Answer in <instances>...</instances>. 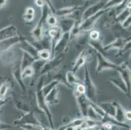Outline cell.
Masks as SVG:
<instances>
[{
  "mask_svg": "<svg viewBox=\"0 0 131 130\" xmlns=\"http://www.w3.org/2000/svg\"><path fill=\"white\" fill-rule=\"evenodd\" d=\"M46 76H40L39 78L37 79L36 84V92H35V96H36L37 103L38 107L40 110H42V112L45 113L46 116H47L48 120L49 122L50 128L52 129H54V125H53V116H52V113H51L48 105L45 101V97L43 95L42 91V88L44 86V82H45V78Z\"/></svg>",
  "mask_w": 131,
  "mask_h": 130,
  "instance_id": "1",
  "label": "cell"
},
{
  "mask_svg": "<svg viewBox=\"0 0 131 130\" xmlns=\"http://www.w3.org/2000/svg\"><path fill=\"white\" fill-rule=\"evenodd\" d=\"M85 71H84V84L85 89V94L88 98V100L91 102L96 103V88L95 85L94 84L91 79L89 72L88 70L86 65L84 66Z\"/></svg>",
  "mask_w": 131,
  "mask_h": 130,
  "instance_id": "2",
  "label": "cell"
},
{
  "mask_svg": "<svg viewBox=\"0 0 131 130\" xmlns=\"http://www.w3.org/2000/svg\"><path fill=\"white\" fill-rule=\"evenodd\" d=\"M49 8L46 5V3H45L43 7H42V15L40 16V18L37 26L31 31L32 37L35 39L36 41L41 39V38L43 36V33H42L43 23L46 22V18H47L48 15L49 14Z\"/></svg>",
  "mask_w": 131,
  "mask_h": 130,
  "instance_id": "3",
  "label": "cell"
},
{
  "mask_svg": "<svg viewBox=\"0 0 131 130\" xmlns=\"http://www.w3.org/2000/svg\"><path fill=\"white\" fill-rule=\"evenodd\" d=\"M95 52L97 57V65H96V73H100L106 69H111V70H115L118 71L119 65L112 62L111 61L107 59L106 57H104L99 52H96L95 50Z\"/></svg>",
  "mask_w": 131,
  "mask_h": 130,
  "instance_id": "4",
  "label": "cell"
},
{
  "mask_svg": "<svg viewBox=\"0 0 131 130\" xmlns=\"http://www.w3.org/2000/svg\"><path fill=\"white\" fill-rule=\"evenodd\" d=\"M110 10V9H103V10L99 12L98 13L95 14L93 16H91V17L89 18L86 19L85 20H84V21H83L82 22H81V23L79 25V26H78V31H79L80 34H81V33H84V32H87L88 31L92 29L94 25L95 24L96 21L99 20V18L104 13H106V12L109 11Z\"/></svg>",
  "mask_w": 131,
  "mask_h": 130,
  "instance_id": "5",
  "label": "cell"
},
{
  "mask_svg": "<svg viewBox=\"0 0 131 130\" xmlns=\"http://www.w3.org/2000/svg\"><path fill=\"white\" fill-rule=\"evenodd\" d=\"M64 59H65V57H64L63 55L60 54L54 56L53 58L47 61L44 65L42 70H40L39 76H46V74L49 73L50 72H51L53 69L58 67L59 65H60L62 62L63 61Z\"/></svg>",
  "mask_w": 131,
  "mask_h": 130,
  "instance_id": "6",
  "label": "cell"
},
{
  "mask_svg": "<svg viewBox=\"0 0 131 130\" xmlns=\"http://www.w3.org/2000/svg\"><path fill=\"white\" fill-rule=\"evenodd\" d=\"M15 126L20 127L22 125H35V126H41L42 124L36 118L35 113L33 111H29L22 115L20 119H17L14 122Z\"/></svg>",
  "mask_w": 131,
  "mask_h": 130,
  "instance_id": "7",
  "label": "cell"
},
{
  "mask_svg": "<svg viewBox=\"0 0 131 130\" xmlns=\"http://www.w3.org/2000/svg\"><path fill=\"white\" fill-rule=\"evenodd\" d=\"M107 3V1H100L95 4L92 5L91 6H89L84 10V13L82 16V21L85 20L86 19L89 18L91 16H93L95 14L98 13L101 10L104 9L106 4Z\"/></svg>",
  "mask_w": 131,
  "mask_h": 130,
  "instance_id": "8",
  "label": "cell"
},
{
  "mask_svg": "<svg viewBox=\"0 0 131 130\" xmlns=\"http://www.w3.org/2000/svg\"><path fill=\"white\" fill-rule=\"evenodd\" d=\"M71 37V32H67V33L63 34L61 38L59 40V42L57 43L56 46H55L53 52H52L51 59L53 58L54 56L61 54L63 52H65V50L67 49V47L68 43L69 42Z\"/></svg>",
  "mask_w": 131,
  "mask_h": 130,
  "instance_id": "9",
  "label": "cell"
},
{
  "mask_svg": "<svg viewBox=\"0 0 131 130\" xmlns=\"http://www.w3.org/2000/svg\"><path fill=\"white\" fill-rule=\"evenodd\" d=\"M18 45L19 48L20 50H22L24 52H26V53L30 55L31 56H32L36 60L39 59V51L37 50V49L33 46L32 44H31L29 42L27 41L23 36H22L21 40L19 42V44H18Z\"/></svg>",
  "mask_w": 131,
  "mask_h": 130,
  "instance_id": "10",
  "label": "cell"
},
{
  "mask_svg": "<svg viewBox=\"0 0 131 130\" xmlns=\"http://www.w3.org/2000/svg\"><path fill=\"white\" fill-rule=\"evenodd\" d=\"M74 94L76 98H77V103H78V105L79 107L80 111L82 116H83L84 119L87 118L88 108L90 106V101L88 100L85 94H79L75 92Z\"/></svg>",
  "mask_w": 131,
  "mask_h": 130,
  "instance_id": "11",
  "label": "cell"
},
{
  "mask_svg": "<svg viewBox=\"0 0 131 130\" xmlns=\"http://www.w3.org/2000/svg\"><path fill=\"white\" fill-rule=\"evenodd\" d=\"M22 37V34H18V35L16 36L15 37L0 42V53H2V52L3 53L6 51L10 50L13 46L19 44Z\"/></svg>",
  "mask_w": 131,
  "mask_h": 130,
  "instance_id": "12",
  "label": "cell"
},
{
  "mask_svg": "<svg viewBox=\"0 0 131 130\" xmlns=\"http://www.w3.org/2000/svg\"><path fill=\"white\" fill-rule=\"evenodd\" d=\"M18 29L15 26H9L0 30V42L11 39L18 35Z\"/></svg>",
  "mask_w": 131,
  "mask_h": 130,
  "instance_id": "13",
  "label": "cell"
},
{
  "mask_svg": "<svg viewBox=\"0 0 131 130\" xmlns=\"http://www.w3.org/2000/svg\"><path fill=\"white\" fill-rule=\"evenodd\" d=\"M63 33H62L61 29L58 26L55 27H51L50 29L48 31V34L51 39V42H52V52H53L55 46H56L57 43L59 42L60 39L61 38L62 35Z\"/></svg>",
  "mask_w": 131,
  "mask_h": 130,
  "instance_id": "14",
  "label": "cell"
},
{
  "mask_svg": "<svg viewBox=\"0 0 131 130\" xmlns=\"http://www.w3.org/2000/svg\"><path fill=\"white\" fill-rule=\"evenodd\" d=\"M33 46H35L38 51L40 50H46L52 51V42H51V39L48 35H43L41 39L39 40L35 41L33 42Z\"/></svg>",
  "mask_w": 131,
  "mask_h": 130,
  "instance_id": "15",
  "label": "cell"
},
{
  "mask_svg": "<svg viewBox=\"0 0 131 130\" xmlns=\"http://www.w3.org/2000/svg\"><path fill=\"white\" fill-rule=\"evenodd\" d=\"M119 75L125 83L127 85L128 90H130V70L128 68V64L126 63H123L120 65H119Z\"/></svg>",
  "mask_w": 131,
  "mask_h": 130,
  "instance_id": "16",
  "label": "cell"
},
{
  "mask_svg": "<svg viewBox=\"0 0 131 130\" xmlns=\"http://www.w3.org/2000/svg\"><path fill=\"white\" fill-rule=\"evenodd\" d=\"M21 72H22V70H21V68H20V61H18L17 63L15 62V65H14L13 69H12V73H13V76L17 81V83H18L20 87L22 89V92L24 93L25 92H26V88L24 83L22 81Z\"/></svg>",
  "mask_w": 131,
  "mask_h": 130,
  "instance_id": "17",
  "label": "cell"
},
{
  "mask_svg": "<svg viewBox=\"0 0 131 130\" xmlns=\"http://www.w3.org/2000/svg\"><path fill=\"white\" fill-rule=\"evenodd\" d=\"M58 23H59V26H58L61 29L62 33H65L67 32H71L76 23V21L71 18H67L59 20Z\"/></svg>",
  "mask_w": 131,
  "mask_h": 130,
  "instance_id": "18",
  "label": "cell"
},
{
  "mask_svg": "<svg viewBox=\"0 0 131 130\" xmlns=\"http://www.w3.org/2000/svg\"><path fill=\"white\" fill-rule=\"evenodd\" d=\"M109 81L112 83L116 87L118 88L119 89H120L123 92L125 93V94H129L130 90H128L127 85L125 83L122 77L120 76V75L116 77H110Z\"/></svg>",
  "mask_w": 131,
  "mask_h": 130,
  "instance_id": "19",
  "label": "cell"
},
{
  "mask_svg": "<svg viewBox=\"0 0 131 130\" xmlns=\"http://www.w3.org/2000/svg\"><path fill=\"white\" fill-rule=\"evenodd\" d=\"M130 39L126 40L125 39H123V38H117V39H115L112 43L109 44L107 46H104L103 47V50H104V51L105 52L106 51H108V50H111V49H117V50L121 51L126 43L128 41H130Z\"/></svg>",
  "mask_w": 131,
  "mask_h": 130,
  "instance_id": "20",
  "label": "cell"
},
{
  "mask_svg": "<svg viewBox=\"0 0 131 130\" xmlns=\"http://www.w3.org/2000/svg\"><path fill=\"white\" fill-rule=\"evenodd\" d=\"M97 105L102 109L105 114L111 117H114L115 112H116V109H115V106L114 102H101V103H97Z\"/></svg>",
  "mask_w": 131,
  "mask_h": 130,
  "instance_id": "21",
  "label": "cell"
},
{
  "mask_svg": "<svg viewBox=\"0 0 131 130\" xmlns=\"http://www.w3.org/2000/svg\"><path fill=\"white\" fill-rule=\"evenodd\" d=\"M59 90V89L56 87L50 92L47 96H45V101L48 105H54L58 103L59 102V99H58Z\"/></svg>",
  "mask_w": 131,
  "mask_h": 130,
  "instance_id": "22",
  "label": "cell"
},
{
  "mask_svg": "<svg viewBox=\"0 0 131 130\" xmlns=\"http://www.w3.org/2000/svg\"><path fill=\"white\" fill-rule=\"evenodd\" d=\"M80 6H71V7H66L61 8V9H56L53 14L55 16H70L74 11L77 10L79 8Z\"/></svg>",
  "mask_w": 131,
  "mask_h": 130,
  "instance_id": "23",
  "label": "cell"
},
{
  "mask_svg": "<svg viewBox=\"0 0 131 130\" xmlns=\"http://www.w3.org/2000/svg\"><path fill=\"white\" fill-rule=\"evenodd\" d=\"M114 103L115 106V109H116V112H115L114 119L120 123H125L126 119L125 116V111L119 103L114 102Z\"/></svg>",
  "mask_w": 131,
  "mask_h": 130,
  "instance_id": "24",
  "label": "cell"
},
{
  "mask_svg": "<svg viewBox=\"0 0 131 130\" xmlns=\"http://www.w3.org/2000/svg\"><path fill=\"white\" fill-rule=\"evenodd\" d=\"M87 59V53L85 51H83L80 54L78 55V58L76 60V62L74 63V65L72 67V69L71 71L73 72L74 74H76V73L77 72V71L78 70V69L82 67L84 64H85V61H86Z\"/></svg>",
  "mask_w": 131,
  "mask_h": 130,
  "instance_id": "25",
  "label": "cell"
},
{
  "mask_svg": "<svg viewBox=\"0 0 131 130\" xmlns=\"http://www.w3.org/2000/svg\"><path fill=\"white\" fill-rule=\"evenodd\" d=\"M65 77H66V81L67 83L71 87L72 86H77L79 84H82L83 81L80 79L75 74H74L72 71H68L65 74Z\"/></svg>",
  "mask_w": 131,
  "mask_h": 130,
  "instance_id": "26",
  "label": "cell"
},
{
  "mask_svg": "<svg viewBox=\"0 0 131 130\" xmlns=\"http://www.w3.org/2000/svg\"><path fill=\"white\" fill-rule=\"evenodd\" d=\"M36 61V59H34L32 56L29 55L26 52H23V56L21 62H20V68L21 70H23L26 68L28 66H31L33 63Z\"/></svg>",
  "mask_w": 131,
  "mask_h": 130,
  "instance_id": "27",
  "label": "cell"
},
{
  "mask_svg": "<svg viewBox=\"0 0 131 130\" xmlns=\"http://www.w3.org/2000/svg\"><path fill=\"white\" fill-rule=\"evenodd\" d=\"M102 124V123L101 121L93 120V119H89V118H85L84 123L81 125V127L84 129H85L96 128V127L101 126Z\"/></svg>",
  "mask_w": 131,
  "mask_h": 130,
  "instance_id": "28",
  "label": "cell"
},
{
  "mask_svg": "<svg viewBox=\"0 0 131 130\" xmlns=\"http://www.w3.org/2000/svg\"><path fill=\"white\" fill-rule=\"evenodd\" d=\"M84 119H75V120H72V121L69 122L67 124L63 125V126H61L58 130H65L67 128L69 127H72V128H75V127H78V126H81V125L84 123Z\"/></svg>",
  "mask_w": 131,
  "mask_h": 130,
  "instance_id": "29",
  "label": "cell"
},
{
  "mask_svg": "<svg viewBox=\"0 0 131 130\" xmlns=\"http://www.w3.org/2000/svg\"><path fill=\"white\" fill-rule=\"evenodd\" d=\"M53 81H57L58 82L61 83L66 87L69 88H71V86L68 84L66 81V77H65V74H64L63 72L61 71L57 72L53 74Z\"/></svg>",
  "mask_w": 131,
  "mask_h": 130,
  "instance_id": "30",
  "label": "cell"
},
{
  "mask_svg": "<svg viewBox=\"0 0 131 130\" xmlns=\"http://www.w3.org/2000/svg\"><path fill=\"white\" fill-rule=\"evenodd\" d=\"M130 16V10L129 9H127L126 8L124 10H123L120 14H119L118 15H117L115 16V21L117 22L118 23L120 24H122L124 22V21L126 20L128 17Z\"/></svg>",
  "mask_w": 131,
  "mask_h": 130,
  "instance_id": "31",
  "label": "cell"
},
{
  "mask_svg": "<svg viewBox=\"0 0 131 130\" xmlns=\"http://www.w3.org/2000/svg\"><path fill=\"white\" fill-rule=\"evenodd\" d=\"M24 20L26 22H31L35 18V9L33 7H27L24 14Z\"/></svg>",
  "mask_w": 131,
  "mask_h": 130,
  "instance_id": "32",
  "label": "cell"
},
{
  "mask_svg": "<svg viewBox=\"0 0 131 130\" xmlns=\"http://www.w3.org/2000/svg\"><path fill=\"white\" fill-rule=\"evenodd\" d=\"M58 84H59V82H58L57 81H51L50 83H49L48 84L43 86L42 88V91L45 97L49 94L50 92L53 88L57 87V85H58Z\"/></svg>",
  "mask_w": 131,
  "mask_h": 130,
  "instance_id": "33",
  "label": "cell"
},
{
  "mask_svg": "<svg viewBox=\"0 0 131 130\" xmlns=\"http://www.w3.org/2000/svg\"><path fill=\"white\" fill-rule=\"evenodd\" d=\"M35 74V70H34L33 68L31 66H28V67L26 68L23 70H22L21 77H22V79H25L26 77H32V76H33Z\"/></svg>",
  "mask_w": 131,
  "mask_h": 130,
  "instance_id": "34",
  "label": "cell"
},
{
  "mask_svg": "<svg viewBox=\"0 0 131 130\" xmlns=\"http://www.w3.org/2000/svg\"><path fill=\"white\" fill-rule=\"evenodd\" d=\"M46 61H42L40 59H38V60L35 61L33 64H32L31 66L33 68L34 70H35V73H40V70H42V68H43L44 65L46 63Z\"/></svg>",
  "mask_w": 131,
  "mask_h": 130,
  "instance_id": "35",
  "label": "cell"
},
{
  "mask_svg": "<svg viewBox=\"0 0 131 130\" xmlns=\"http://www.w3.org/2000/svg\"><path fill=\"white\" fill-rule=\"evenodd\" d=\"M39 59L42 61H47L51 59L50 51L46 50H40L39 52Z\"/></svg>",
  "mask_w": 131,
  "mask_h": 130,
  "instance_id": "36",
  "label": "cell"
},
{
  "mask_svg": "<svg viewBox=\"0 0 131 130\" xmlns=\"http://www.w3.org/2000/svg\"><path fill=\"white\" fill-rule=\"evenodd\" d=\"M87 118L93 119L95 120H98V121H101V118L98 115V114L95 111L91 105L89 106L88 110V116Z\"/></svg>",
  "mask_w": 131,
  "mask_h": 130,
  "instance_id": "37",
  "label": "cell"
},
{
  "mask_svg": "<svg viewBox=\"0 0 131 130\" xmlns=\"http://www.w3.org/2000/svg\"><path fill=\"white\" fill-rule=\"evenodd\" d=\"M46 22L51 27H55L57 26V23H58V19H57L56 16H55L53 14H49L48 15L47 18H46Z\"/></svg>",
  "mask_w": 131,
  "mask_h": 130,
  "instance_id": "38",
  "label": "cell"
},
{
  "mask_svg": "<svg viewBox=\"0 0 131 130\" xmlns=\"http://www.w3.org/2000/svg\"><path fill=\"white\" fill-rule=\"evenodd\" d=\"M100 37V32L96 29H93L89 34V38L91 41H96L99 40Z\"/></svg>",
  "mask_w": 131,
  "mask_h": 130,
  "instance_id": "39",
  "label": "cell"
},
{
  "mask_svg": "<svg viewBox=\"0 0 131 130\" xmlns=\"http://www.w3.org/2000/svg\"><path fill=\"white\" fill-rule=\"evenodd\" d=\"M20 127L24 130H43L42 126L35 125H22Z\"/></svg>",
  "mask_w": 131,
  "mask_h": 130,
  "instance_id": "40",
  "label": "cell"
},
{
  "mask_svg": "<svg viewBox=\"0 0 131 130\" xmlns=\"http://www.w3.org/2000/svg\"><path fill=\"white\" fill-rule=\"evenodd\" d=\"M75 92L78 93L79 94H84L85 93V89L84 84H79L77 85V89L75 90Z\"/></svg>",
  "mask_w": 131,
  "mask_h": 130,
  "instance_id": "41",
  "label": "cell"
},
{
  "mask_svg": "<svg viewBox=\"0 0 131 130\" xmlns=\"http://www.w3.org/2000/svg\"><path fill=\"white\" fill-rule=\"evenodd\" d=\"M131 23V16H130L129 17L127 18L125 21H124L123 23L121 24L123 29H127L130 26Z\"/></svg>",
  "mask_w": 131,
  "mask_h": 130,
  "instance_id": "42",
  "label": "cell"
},
{
  "mask_svg": "<svg viewBox=\"0 0 131 130\" xmlns=\"http://www.w3.org/2000/svg\"><path fill=\"white\" fill-rule=\"evenodd\" d=\"M8 90V85L5 83L2 85L0 87V96H3Z\"/></svg>",
  "mask_w": 131,
  "mask_h": 130,
  "instance_id": "43",
  "label": "cell"
},
{
  "mask_svg": "<svg viewBox=\"0 0 131 130\" xmlns=\"http://www.w3.org/2000/svg\"><path fill=\"white\" fill-rule=\"evenodd\" d=\"M35 5L39 7H42L45 3V2L42 1V0H36V1H35Z\"/></svg>",
  "mask_w": 131,
  "mask_h": 130,
  "instance_id": "44",
  "label": "cell"
},
{
  "mask_svg": "<svg viewBox=\"0 0 131 130\" xmlns=\"http://www.w3.org/2000/svg\"><path fill=\"white\" fill-rule=\"evenodd\" d=\"M12 126L8 124H0V130H4L7 129L11 128Z\"/></svg>",
  "mask_w": 131,
  "mask_h": 130,
  "instance_id": "45",
  "label": "cell"
},
{
  "mask_svg": "<svg viewBox=\"0 0 131 130\" xmlns=\"http://www.w3.org/2000/svg\"><path fill=\"white\" fill-rule=\"evenodd\" d=\"M125 119L128 120H130L131 119V113L130 111H125Z\"/></svg>",
  "mask_w": 131,
  "mask_h": 130,
  "instance_id": "46",
  "label": "cell"
},
{
  "mask_svg": "<svg viewBox=\"0 0 131 130\" xmlns=\"http://www.w3.org/2000/svg\"><path fill=\"white\" fill-rule=\"evenodd\" d=\"M96 128H97V129L96 130H110V129H109L107 128V127H106L103 124H102L101 126H99V127H97Z\"/></svg>",
  "mask_w": 131,
  "mask_h": 130,
  "instance_id": "47",
  "label": "cell"
},
{
  "mask_svg": "<svg viewBox=\"0 0 131 130\" xmlns=\"http://www.w3.org/2000/svg\"><path fill=\"white\" fill-rule=\"evenodd\" d=\"M7 3V1H5V0H0V9L3 8L5 5Z\"/></svg>",
  "mask_w": 131,
  "mask_h": 130,
  "instance_id": "48",
  "label": "cell"
},
{
  "mask_svg": "<svg viewBox=\"0 0 131 130\" xmlns=\"http://www.w3.org/2000/svg\"><path fill=\"white\" fill-rule=\"evenodd\" d=\"M120 127H118V126H113V127H112V129L110 130H121L119 128Z\"/></svg>",
  "mask_w": 131,
  "mask_h": 130,
  "instance_id": "49",
  "label": "cell"
},
{
  "mask_svg": "<svg viewBox=\"0 0 131 130\" xmlns=\"http://www.w3.org/2000/svg\"><path fill=\"white\" fill-rule=\"evenodd\" d=\"M74 130H84V129L82 128L81 126H78V127H75V128H74Z\"/></svg>",
  "mask_w": 131,
  "mask_h": 130,
  "instance_id": "50",
  "label": "cell"
},
{
  "mask_svg": "<svg viewBox=\"0 0 131 130\" xmlns=\"http://www.w3.org/2000/svg\"><path fill=\"white\" fill-rule=\"evenodd\" d=\"M43 130H55V129H52L50 128V127H43Z\"/></svg>",
  "mask_w": 131,
  "mask_h": 130,
  "instance_id": "51",
  "label": "cell"
},
{
  "mask_svg": "<svg viewBox=\"0 0 131 130\" xmlns=\"http://www.w3.org/2000/svg\"><path fill=\"white\" fill-rule=\"evenodd\" d=\"M65 130H74V128H72V127H69V128H67Z\"/></svg>",
  "mask_w": 131,
  "mask_h": 130,
  "instance_id": "52",
  "label": "cell"
}]
</instances>
